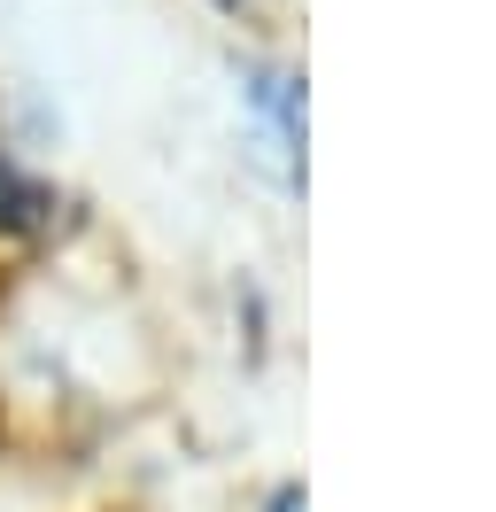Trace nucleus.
I'll return each instance as SVG.
<instances>
[{
	"label": "nucleus",
	"instance_id": "f257e3e1",
	"mask_svg": "<svg viewBox=\"0 0 496 512\" xmlns=\"http://www.w3.org/2000/svg\"><path fill=\"white\" fill-rule=\"evenodd\" d=\"M47 210H55V202H47V187L0 156V225H47Z\"/></svg>",
	"mask_w": 496,
	"mask_h": 512
}]
</instances>
